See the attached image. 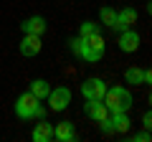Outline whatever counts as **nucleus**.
Returning a JSON list of instances; mask_svg holds the SVG:
<instances>
[{
	"instance_id": "nucleus-8",
	"label": "nucleus",
	"mask_w": 152,
	"mask_h": 142,
	"mask_svg": "<svg viewBox=\"0 0 152 142\" xmlns=\"http://www.w3.org/2000/svg\"><path fill=\"white\" fill-rule=\"evenodd\" d=\"M18 51H20L23 56H38L41 53V36H31V33H26L20 41V46H18Z\"/></svg>"
},
{
	"instance_id": "nucleus-5",
	"label": "nucleus",
	"mask_w": 152,
	"mask_h": 142,
	"mask_svg": "<svg viewBox=\"0 0 152 142\" xmlns=\"http://www.w3.org/2000/svg\"><path fill=\"white\" fill-rule=\"evenodd\" d=\"M117 46H119V51H124V53H134V51L140 48V33H137L134 28L119 31V41H117Z\"/></svg>"
},
{
	"instance_id": "nucleus-9",
	"label": "nucleus",
	"mask_w": 152,
	"mask_h": 142,
	"mask_svg": "<svg viewBox=\"0 0 152 142\" xmlns=\"http://www.w3.org/2000/svg\"><path fill=\"white\" fill-rule=\"evenodd\" d=\"M84 109H86V114L91 117L94 122H104L109 117V109L107 107H104V102H94V99H86V104H84Z\"/></svg>"
},
{
	"instance_id": "nucleus-19",
	"label": "nucleus",
	"mask_w": 152,
	"mask_h": 142,
	"mask_svg": "<svg viewBox=\"0 0 152 142\" xmlns=\"http://www.w3.org/2000/svg\"><path fill=\"white\" fill-rule=\"evenodd\" d=\"M142 127H145V130H150V127H152V114H150V112L142 114Z\"/></svg>"
},
{
	"instance_id": "nucleus-11",
	"label": "nucleus",
	"mask_w": 152,
	"mask_h": 142,
	"mask_svg": "<svg viewBox=\"0 0 152 142\" xmlns=\"http://www.w3.org/2000/svg\"><path fill=\"white\" fill-rule=\"evenodd\" d=\"M31 137H33V142H51L53 140V124L46 122V119H41L36 127H33Z\"/></svg>"
},
{
	"instance_id": "nucleus-10",
	"label": "nucleus",
	"mask_w": 152,
	"mask_h": 142,
	"mask_svg": "<svg viewBox=\"0 0 152 142\" xmlns=\"http://www.w3.org/2000/svg\"><path fill=\"white\" fill-rule=\"evenodd\" d=\"M53 140L58 142H76V127L71 122H58L53 127Z\"/></svg>"
},
{
	"instance_id": "nucleus-6",
	"label": "nucleus",
	"mask_w": 152,
	"mask_h": 142,
	"mask_svg": "<svg viewBox=\"0 0 152 142\" xmlns=\"http://www.w3.org/2000/svg\"><path fill=\"white\" fill-rule=\"evenodd\" d=\"M137 23V10L134 8H122L117 10V18H114V31H127V28H134Z\"/></svg>"
},
{
	"instance_id": "nucleus-15",
	"label": "nucleus",
	"mask_w": 152,
	"mask_h": 142,
	"mask_svg": "<svg viewBox=\"0 0 152 142\" xmlns=\"http://www.w3.org/2000/svg\"><path fill=\"white\" fill-rule=\"evenodd\" d=\"M91 33H102V23L84 20L81 26H79V36H81V38H86V36H91Z\"/></svg>"
},
{
	"instance_id": "nucleus-1",
	"label": "nucleus",
	"mask_w": 152,
	"mask_h": 142,
	"mask_svg": "<svg viewBox=\"0 0 152 142\" xmlns=\"http://www.w3.org/2000/svg\"><path fill=\"white\" fill-rule=\"evenodd\" d=\"M104 107H107L109 112H129L132 109V94L127 86H107V91H104Z\"/></svg>"
},
{
	"instance_id": "nucleus-13",
	"label": "nucleus",
	"mask_w": 152,
	"mask_h": 142,
	"mask_svg": "<svg viewBox=\"0 0 152 142\" xmlns=\"http://www.w3.org/2000/svg\"><path fill=\"white\" fill-rule=\"evenodd\" d=\"M48 91H51V84L46 81V79H36V81L31 84V94L36 99H46V97H48Z\"/></svg>"
},
{
	"instance_id": "nucleus-4",
	"label": "nucleus",
	"mask_w": 152,
	"mask_h": 142,
	"mask_svg": "<svg viewBox=\"0 0 152 142\" xmlns=\"http://www.w3.org/2000/svg\"><path fill=\"white\" fill-rule=\"evenodd\" d=\"M104 91H107V81L99 76H91L81 84V97L84 99H94V102H102L104 99Z\"/></svg>"
},
{
	"instance_id": "nucleus-14",
	"label": "nucleus",
	"mask_w": 152,
	"mask_h": 142,
	"mask_svg": "<svg viewBox=\"0 0 152 142\" xmlns=\"http://www.w3.org/2000/svg\"><path fill=\"white\" fill-rule=\"evenodd\" d=\"M124 79H127V84H145V71L142 69H137V66H129V69L124 71Z\"/></svg>"
},
{
	"instance_id": "nucleus-3",
	"label": "nucleus",
	"mask_w": 152,
	"mask_h": 142,
	"mask_svg": "<svg viewBox=\"0 0 152 142\" xmlns=\"http://www.w3.org/2000/svg\"><path fill=\"white\" fill-rule=\"evenodd\" d=\"M48 109L51 112H64L66 107L71 104V89L69 86H56L48 91Z\"/></svg>"
},
{
	"instance_id": "nucleus-7",
	"label": "nucleus",
	"mask_w": 152,
	"mask_h": 142,
	"mask_svg": "<svg viewBox=\"0 0 152 142\" xmlns=\"http://www.w3.org/2000/svg\"><path fill=\"white\" fill-rule=\"evenodd\" d=\"M46 28H48V23H46L43 15H31V18H26V20L20 23V31L31 33V36H43Z\"/></svg>"
},
{
	"instance_id": "nucleus-12",
	"label": "nucleus",
	"mask_w": 152,
	"mask_h": 142,
	"mask_svg": "<svg viewBox=\"0 0 152 142\" xmlns=\"http://www.w3.org/2000/svg\"><path fill=\"white\" fill-rule=\"evenodd\" d=\"M79 56H81L86 64H96V61H102V56H104V48L102 46H94V43H89L86 38H84V46H81V51H79Z\"/></svg>"
},
{
	"instance_id": "nucleus-16",
	"label": "nucleus",
	"mask_w": 152,
	"mask_h": 142,
	"mask_svg": "<svg viewBox=\"0 0 152 142\" xmlns=\"http://www.w3.org/2000/svg\"><path fill=\"white\" fill-rule=\"evenodd\" d=\"M99 18H102L104 26L112 28V26H114V18H117V10H114V8H109V5H104L102 10H99Z\"/></svg>"
},
{
	"instance_id": "nucleus-18",
	"label": "nucleus",
	"mask_w": 152,
	"mask_h": 142,
	"mask_svg": "<svg viewBox=\"0 0 152 142\" xmlns=\"http://www.w3.org/2000/svg\"><path fill=\"white\" fill-rule=\"evenodd\" d=\"M129 142H150V130L140 132V135H132V137H129Z\"/></svg>"
},
{
	"instance_id": "nucleus-17",
	"label": "nucleus",
	"mask_w": 152,
	"mask_h": 142,
	"mask_svg": "<svg viewBox=\"0 0 152 142\" xmlns=\"http://www.w3.org/2000/svg\"><path fill=\"white\" fill-rule=\"evenodd\" d=\"M81 46H84L81 36H74V38L69 41V51H71V53H76V56H79V51H81Z\"/></svg>"
},
{
	"instance_id": "nucleus-2",
	"label": "nucleus",
	"mask_w": 152,
	"mask_h": 142,
	"mask_svg": "<svg viewBox=\"0 0 152 142\" xmlns=\"http://www.w3.org/2000/svg\"><path fill=\"white\" fill-rule=\"evenodd\" d=\"M15 114L20 117V119H33V117H43V107H41V99H36L31 91L20 94V97L15 99Z\"/></svg>"
}]
</instances>
